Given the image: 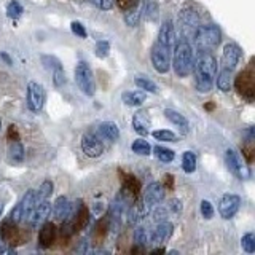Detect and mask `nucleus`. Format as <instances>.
I'll list each match as a JSON object with an SVG mask.
<instances>
[{
  "mask_svg": "<svg viewBox=\"0 0 255 255\" xmlns=\"http://www.w3.org/2000/svg\"><path fill=\"white\" fill-rule=\"evenodd\" d=\"M174 48V24L171 19L163 22L161 29L158 32V38L151 48V64L159 74H166L171 69V56Z\"/></svg>",
  "mask_w": 255,
  "mask_h": 255,
  "instance_id": "nucleus-1",
  "label": "nucleus"
},
{
  "mask_svg": "<svg viewBox=\"0 0 255 255\" xmlns=\"http://www.w3.org/2000/svg\"><path fill=\"white\" fill-rule=\"evenodd\" d=\"M195 83L199 93H209L214 86V78L217 74V61L211 51H199L193 59Z\"/></svg>",
  "mask_w": 255,
  "mask_h": 255,
  "instance_id": "nucleus-2",
  "label": "nucleus"
},
{
  "mask_svg": "<svg viewBox=\"0 0 255 255\" xmlns=\"http://www.w3.org/2000/svg\"><path fill=\"white\" fill-rule=\"evenodd\" d=\"M171 58L174 72L179 78H185L191 74V70H193V50H191V45L185 38H182L175 45L174 56H171Z\"/></svg>",
  "mask_w": 255,
  "mask_h": 255,
  "instance_id": "nucleus-3",
  "label": "nucleus"
},
{
  "mask_svg": "<svg viewBox=\"0 0 255 255\" xmlns=\"http://www.w3.org/2000/svg\"><path fill=\"white\" fill-rule=\"evenodd\" d=\"M195 43L199 51H209L212 48L219 46L222 32L215 24H207V26H199L195 32Z\"/></svg>",
  "mask_w": 255,
  "mask_h": 255,
  "instance_id": "nucleus-4",
  "label": "nucleus"
},
{
  "mask_svg": "<svg viewBox=\"0 0 255 255\" xmlns=\"http://www.w3.org/2000/svg\"><path fill=\"white\" fill-rule=\"evenodd\" d=\"M225 159H227V166L228 169L233 172L238 179L241 180H249L252 177L251 167L247 166V163L244 161V158L241 156L238 150L235 148H228L225 151Z\"/></svg>",
  "mask_w": 255,
  "mask_h": 255,
  "instance_id": "nucleus-5",
  "label": "nucleus"
},
{
  "mask_svg": "<svg viewBox=\"0 0 255 255\" xmlns=\"http://www.w3.org/2000/svg\"><path fill=\"white\" fill-rule=\"evenodd\" d=\"M75 82L78 88L82 90L83 94L86 96H94L96 93V82L93 70L90 67V64H86L85 61H80L75 67Z\"/></svg>",
  "mask_w": 255,
  "mask_h": 255,
  "instance_id": "nucleus-6",
  "label": "nucleus"
},
{
  "mask_svg": "<svg viewBox=\"0 0 255 255\" xmlns=\"http://www.w3.org/2000/svg\"><path fill=\"white\" fill-rule=\"evenodd\" d=\"M236 90L238 93L243 96V98L252 101L254 94H255V72L252 67V62L249 67H246L241 74L236 77Z\"/></svg>",
  "mask_w": 255,
  "mask_h": 255,
  "instance_id": "nucleus-7",
  "label": "nucleus"
},
{
  "mask_svg": "<svg viewBox=\"0 0 255 255\" xmlns=\"http://www.w3.org/2000/svg\"><path fill=\"white\" fill-rule=\"evenodd\" d=\"M179 24L182 29V34L188 40L190 37H195V32L199 27V18L196 11L191 6H183L179 13Z\"/></svg>",
  "mask_w": 255,
  "mask_h": 255,
  "instance_id": "nucleus-8",
  "label": "nucleus"
},
{
  "mask_svg": "<svg viewBox=\"0 0 255 255\" xmlns=\"http://www.w3.org/2000/svg\"><path fill=\"white\" fill-rule=\"evenodd\" d=\"M164 198V188L159 182H151L143 191V199H142V209L145 214H148L150 209H153L163 201Z\"/></svg>",
  "mask_w": 255,
  "mask_h": 255,
  "instance_id": "nucleus-9",
  "label": "nucleus"
},
{
  "mask_svg": "<svg viewBox=\"0 0 255 255\" xmlns=\"http://www.w3.org/2000/svg\"><path fill=\"white\" fill-rule=\"evenodd\" d=\"M45 104V90L43 86L37 82H30L27 85V107L38 114L43 109Z\"/></svg>",
  "mask_w": 255,
  "mask_h": 255,
  "instance_id": "nucleus-10",
  "label": "nucleus"
},
{
  "mask_svg": "<svg viewBox=\"0 0 255 255\" xmlns=\"http://www.w3.org/2000/svg\"><path fill=\"white\" fill-rule=\"evenodd\" d=\"M239 206H241V198L238 195L233 193H228V195H223L220 203H219V214L222 219L230 220L235 217V214L239 211Z\"/></svg>",
  "mask_w": 255,
  "mask_h": 255,
  "instance_id": "nucleus-11",
  "label": "nucleus"
},
{
  "mask_svg": "<svg viewBox=\"0 0 255 255\" xmlns=\"http://www.w3.org/2000/svg\"><path fill=\"white\" fill-rule=\"evenodd\" d=\"M82 150L88 158H99L104 153V145L94 132H85L82 137Z\"/></svg>",
  "mask_w": 255,
  "mask_h": 255,
  "instance_id": "nucleus-12",
  "label": "nucleus"
},
{
  "mask_svg": "<svg viewBox=\"0 0 255 255\" xmlns=\"http://www.w3.org/2000/svg\"><path fill=\"white\" fill-rule=\"evenodd\" d=\"M241 56H243L241 48L235 43H227L222 53V69L233 72L239 61H241Z\"/></svg>",
  "mask_w": 255,
  "mask_h": 255,
  "instance_id": "nucleus-13",
  "label": "nucleus"
},
{
  "mask_svg": "<svg viewBox=\"0 0 255 255\" xmlns=\"http://www.w3.org/2000/svg\"><path fill=\"white\" fill-rule=\"evenodd\" d=\"M72 214H74V204L69 203V199L66 196H59L53 204V215L56 220L66 222L70 220Z\"/></svg>",
  "mask_w": 255,
  "mask_h": 255,
  "instance_id": "nucleus-14",
  "label": "nucleus"
},
{
  "mask_svg": "<svg viewBox=\"0 0 255 255\" xmlns=\"http://www.w3.org/2000/svg\"><path fill=\"white\" fill-rule=\"evenodd\" d=\"M50 212H51V204L48 203V199H46V201H42L34 207V211L30 212L27 222L34 228H37L38 225H43L46 222V219L50 217Z\"/></svg>",
  "mask_w": 255,
  "mask_h": 255,
  "instance_id": "nucleus-15",
  "label": "nucleus"
},
{
  "mask_svg": "<svg viewBox=\"0 0 255 255\" xmlns=\"http://www.w3.org/2000/svg\"><path fill=\"white\" fill-rule=\"evenodd\" d=\"M172 233H174V225L171 222H167V220H164V222H159L158 223V227H156V230L151 233V236H150V241L153 243V244H158V246H163V244H166L167 241L171 239V236H172Z\"/></svg>",
  "mask_w": 255,
  "mask_h": 255,
  "instance_id": "nucleus-16",
  "label": "nucleus"
},
{
  "mask_svg": "<svg viewBox=\"0 0 255 255\" xmlns=\"http://www.w3.org/2000/svg\"><path fill=\"white\" fill-rule=\"evenodd\" d=\"M132 128L142 137H145L147 134H150V117L148 112L145 110H137L132 117Z\"/></svg>",
  "mask_w": 255,
  "mask_h": 255,
  "instance_id": "nucleus-17",
  "label": "nucleus"
},
{
  "mask_svg": "<svg viewBox=\"0 0 255 255\" xmlns=\"http://www.w3.org/2000/svg\"><path fill=\"white\" fill-rule=\"evenodd\" d=\"M56 239V227L54 223L51 222H45L42 228H40V233H38V243L40 246L43 247V249H48V247H51L53 243Z\"/></svg>",
  "mask_w": 255,
  "mask_h": 255,
  "instance_id": "nucleus-18",
  "label": "nucleus"
},
{
  "mask_svg": "<svg viewBox=\"0 0 255 255\" xmlns=\"http://www.w3.org/2000/svg\"><path fill=\"white\" fill-rule=\"evenodd\" d=\"M164 117L169 120V122L175 128H179V131L182 134H188L190 132V123H188V120L183 117L182 114H179V112H175L172 109H166L164 110Z\"/></svg>",
  "mask_w": 255,
  "mask_h": 255,
  "instance_id": "nucleus-19",
  "label": "nucleus"
},
{
  "mask_svg": "<svg viewBox=\"0 0 255 255\" xmlns=\"http://www.w3.org/2000/svg\"><path fill=\"white\" fill-rule=\"evenodd\" d=\"M147 99L145 91L137 90V91H126L122 94V101L129 107H140Z\"/></svg>",
  "mask_w": 255,
  "mask_h": 255,
  "instance_id": "nucleus-20",
  "label": "nucleus"
},
{
  "mask_svg": "<svg viewBox=\"0 0 255 255\" xmlns=\"http://www.w3.org/2000/svg\"><path fill=\"white\" fill-rule=\"evenodd\" d=\"M19 206H21V212H22V220H27L30 212L34 211V207H35V190L26 191V195H24L22 199L19 201Z\"/></svg>",
  "mask_w": 255,
  "mask_h": 255,
  "instance_id": "nucleus-21",
  "label": "nucleus"
},
{
  "mask_svg": "<svg viewBox=\"0 0 255 255\" xmlns=\"http://www.w3.org/2000/svg\"><path fill=\"white\" fill-rule=\"evenodd\" d=\"M99 134L102 135L104 139H107L110 142H115L120 137V129L117 123L114 122H104L99 125Z\"/></svg>",
  "mask_w": 255,
  "mask_h": 255,
  "instance_id": "nucleus-22",
  "label": "nucleus"
},
{
  "mask_svg": "<svg viewBox=\"0 0 255 255\" xmlns=\"http://www.w3.org/2000/svg\"><path fill=\"white\" fill-rule=\"evenodd\" d=\"M8 159L13 164H19L24 161V147L21 142H11L10 147H8Z\"/></svg>",
  "mask_w": 255,
  "mask_h": 255,
  "instance_id": "nucleus-23",
  "label": "nucleus"
},
{
  "mask_svg": "<svg viewBox=\"0 0 255 255\" xmlns=\"http://www.w3.org/2000/svg\"><path fill=\"white\" fill-rule=\"evenodd\" d=\"M140 14H142V6L139 3H135V5H132L131 8H128V10H126L125 22L128 24V26L134 27L135 24H137V21L140 19Z\"/></svg>",
  "mask_w": 255,
  "mask_h": 255,
  "instance_id": "nucleus-24",
  "label": "nucleus"
},
{
  "mask_svg": "<svg viewBox=\"0 0 255 255\" xmlns=\"http://www.w3.org/2000/svg\"><path fill=\"white\" fill-rule=\"evenodd\" d=\"M51 193H53V182L45 180L42 185H40V188L35 191V206L40 204L42 201H46Z\"/></svg>",
  "mask_w": 255,
  "mask_h": 255,
  "instance_id": "nucleus-25",
  "label": "nucleus"
},
{
  "mask_svg": "<svg viewBox=\"0 0 255 255\" xmlns=\"http://www.w3.org/2000/svg\"><path fill=\"white\" fill-rule=\"evenodd\" d=\"M134 83L137 88H140L142 91H147V93H158V85L143 75H137L134 78Z\"/></svg>",
  "mask_w": 255,
  "mask_h": 255,
  "instance_id": "nucleus-26",
  "label": "nucleus"
},
{
  "mask_svg": "<svg viewBox=\"0 0 255 255\" xmlns=\"http://www.w3.org/2000/svg\"><path fill=\"white\" fill-rule=\"evenodd\" d=\"M217 88L223 93H228L231 90V70L227 69H222L219 72V77H217Z\"/></svg>",
  "mask_w": 255,
  "mask_h": 255,
  "instance_id": "nucleus-27",
  "label": "nucleus"
},
{
  "mask_svg": "<svg viewBox=\"0 0 255 255\" xmlns=\"http://www.w3.org/2000/svg\"><path fill=\"white\" fill-rule=\"evenodd\" d=\"M196 163H198L196 155L193 151H185V153L182 155V167L187 174H191L196 171Z\"/></svg>",
  "mask_w": 255,
  "mask_h": 255,
  "instance_id": "nucleus-28",
  "label": "nucleus"
},
{
  "mask_svg": "<svg viewBox=\"0 0 255 255\" xmlns=\"http://www.w3.org/2000/svg\"><path fill=\"white\" fill-rule=\"evenodd\" d=\"M132 151L135 155H142V156H148L150 151H151V147L147 140L143 139H137L132 142Z\"/></svg>",
  "mask_w": 255,
  "mask_h": 255,
  "instance_id": "nucleus-29",
  "label": "nucleus"
},
{
  "mask_svg": "<svg viewBox=\"0 0 255 255\" xmlns=\"http://www.w3.org/2000/svg\"><path fill=\"white\" fill-rule=\"evenodd\" d=\"M156 158L159 159L161 163H171L174 159V151L171 148H166V147H161V145H156L153 148Z\"/></svg>",
  "mask_w": 255,
  "mask_h": 255,
  "instance_id": "nucleus-30",
  "label": "nucleus"
},
{
  "mask_svg": "<svg viewBox=\"0 0 255 255\" xmlns=\"http://www.w3.org/2000/svg\"><path fill=\"white\" fill-rule=\"evenodd\" d=\"M150 241V236H148V231L145 227H137L134 231V243L135 246H145Z\"/></svg>",
  "mask_w": 255,
  "mask_h": 255,
  "instance_id": "nucleus-31",
  "label": "nucleus"
},
{
  "mask_svg": "<svg viewBox=\"0 0 255 255\" xmlns=\"http://www.w3.org/2000/svg\"><path fill=\"white\" fill-rule=\"evenodd\" d=\"M241 246L243 249L247 252V254H254L255 252V235L252 233V231H249V233H246L241 239Z\"/></svg>",
  "mask_w": 255,
  "mask_h": 255,
  "instance_id": "nucleus-32",
  "label": "nucleus"
},
{
  "mask_svg": "<svg viewBox=\"0 0 255 255\" xmlns=\"http://www.w3.org/2000/svg\"><path fill=\"white\" fill-rule=\"evenodd\" d=\"M21 14H22V6L19 5V2L11 0V2L6 5V16L11 19H18Z\"/></svg>",
  "mask_w": 255,
  "mask_h": 255,
  "instance_id": "nucleus-33",
  "label": "nucleus"
},
{
  "mask_svg": "<svg viewBox=\"0 0 255 255\" xmlns=\"http://www.w3.org/2000/svg\"><path fill=\"white\" fill-rule=\"evenodd\" d=\"M96 56H98L99 59H106L107 56L110 54V43L107 40H99L98 43H96V50H94Z\"/></svg>",
  "mask_w": 255,
  "mask_h": 255,
  "instance_id": "nucleus-34",
  "label": "nucleus"
},
{
  "mask_svg": "<svg viewBox=\"0 0 255 255\" xmlns=\"http://www.w3.org/2000/svg\"><path fill=\"white\" fill-rule=\"evenodd\" d=\"M151 135L156 139V140H166V142H174L175 140V134L169 129H158V131H153Z\"/></svg>",
  "mask_w": 255,
  "mask_h": 255,
  "instance_id": "nucleus-35",
  "label": "nucleus"
},
{
  "mask_svg": "<svg viewBox=\"0 0 255 255\" xmlns=\"http://www.w3.org/2000/svg\"><path fill=\"white\" fill-rule=\"evenodd\" d=\"M143 13H145V18L148 21H156L158 19V3L156 2H148L147 6L143 8Z\"/></svg>",
  "mask_w": 255,
  "mask_h": 255,
  "instance_id": "nucleus-36",
  "label": "nucleus"
},
{
  "mask_svg": "<svg viewBox=\"0 0 255 255\" xmlns=\"http://www.w3.org/2000/svg\"><path fill=\"white\" fill-rule=\"evenodd\" d=\"M42 64L46 67V69H50V70H54V69H58V67H62L61 66V61L58 58H54V56H46L43 54L42 58Z\"/></svg>",
  "mask_w": 255,
  "mask_h": 255,
  "instance_id": "nucleus-37",
  "label": "nucleus"
},
{
  "mask_svg": "<svg viewBox=\"0 0 255 255\" xmlns=\"http://www.w3.org/2000/svg\"><path fill=\"white\" fill-rule=\"evenodd\" d=\"M201 214H203V217L207 219V220L214 217V206H212L211 201L203 199V201H201Z\"/></svg>",
  "mask_w": 255,
  "mask_h": 255,
  "instance_id": "nucleus-38",
  "label": "nucleus"
},
{
  "mask_svg": "<svg viewBox=\"0 0 255 255\" xmlns=\"http://www.w3.org/2000/svg\"><path fill=\"white\" fill-rule=\"evenodd\" d=\"M53 82H54V86H62L66 83V74H64L62 67H58L53 70Z\"/></svg>",
  "mask_w": 255,
  "mask_h": 255,
  "instance_id": "nucleus-39",
  "label": "nucleus"
},
{
  "mask_svg": "<svg viewBox=\"0 0 255 255\" xmlns=\"http://www.w3.org/2000/svg\"><path fill=\"white\" fill-rule=\"evenodd\" d=\"M167 209H169V212L172 215H179L182 212V203H180V199L177 198H172L169 204H167Z\"/></svg>",
  "mask_w": 255,
  "mask_h": 255,
  "instance_id": "nucleus-40",
  "label": "nucleus"
},
{
  "mask_svg": "<svg viewBox=\"0 0 255 255\" xmlns=\"http://www.w3.org/2000/svg\"><path fill=\"white\" fill-rule=\"evenodd\" d=\"M171 212H169V209L167 207H158V209L155 211V214H153V220L155 222H164V220H167V215H169Z\"/></svg>",
  "mask_w": 255,
  "mask_h": 255,
  "instance_id": "nucleus-41",
  "label": "nucleus"
},
{
  "mask_svg": "<svg viewBox=\"0 0 255 255\" xmlns=\"http://www.w3.org/2000/svg\"><path fill=\"white\" fill-rule=\"evenodd\" d=\"M70 29H72V32L77 35V37H80V38H86V30H85V27L82 26L80 22H77V21H74L70 24Z\"/></svg>",
  "mask_w": 255,
  "mask_h": 255,
  "instance_id": "nucleus-42",
  "label": "nucleus"
},
{
  "mask_svg": "<svg viewBox=\"0 0 255 255\" xmlns=\"http://www.w3.org/2000/svg\"><path fill=\"white\" fill-rule=\"evenodd\" d=\"M91 2L99 8V10H110L114 6V0H91Z\"/></svg>",
  "mask_w": 255,
  "mask_h": 255,
  "instance_id": "nucleus-43",
  "label": "nucleus"
},
{
  "mask_svg": "<svg viewBox=\"0 0 255 255\" xmlns=\"http://www.w3.org/2000/svg\"><path fill=\"white\" fill-rule=\"evenodd\" d=\"M104 209H106V206H104V203H94L93 206H91V211H93V214L94 215H102V212H104Z\"/></svg>",
  "mask_w": 255,
  "mask_h": 255,
  "instance_id": "nucleus-44",
  "label": "nucleus"
},
{
  "mask_svg": "<svg viewBox=\"0 0 255 255\" xmlns=\"http://www.w3.org/2000/svg\"><path fill=\"white\" fill-rule=\"evenodd\" d=\"M117 2H118V5L122 6V8L128 10V8H131L132 5L137 3V0H117Z\"/></svg>",
  "mask_w": 255,
  "mask_h": 255,
  "instance_id": "nucleus-45",
  "label": "nucleus"
},
{
  "mask_svg": "<svg viewBox=\"0 0 255 255\" xmlns=\"http://www.w3.org/2000/svg\"><path fill=\"white\" fill-rule=\"evenodd\" d=\"M2 58H3V59L6 61V64H11V61H10V58H8V56H6L5 53H2Z\"/></svg>",
  "mask_w": 255,
  "mask_h": 255,
  "instance_id": "nucleus-46",
  "label": "nucleus"
},
{
  "mask_svg": "<svg viewBox=\"0 0 255 255\" xmlns=\"http://www.w3.org/2000/svg\"><path fill=\"white\" fill-rule=\"evenodd\" d=\"M2 214H3V203L0 201V217H2Z\"/></svg>",
  "mask_w": 255,
  "mask_h": 255,
  "instance_id": "nucleus-47",
  "label": "nucleus"
}]
</instances>
